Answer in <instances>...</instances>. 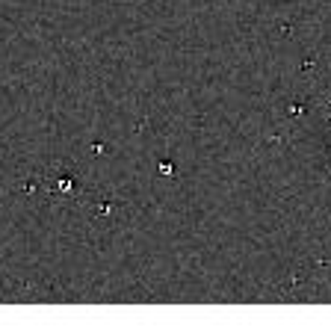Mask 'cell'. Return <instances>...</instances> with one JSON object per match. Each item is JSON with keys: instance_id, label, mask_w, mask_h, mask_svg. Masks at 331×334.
<instances>
[{"instance_id": "cell-1", "label": "cell", "mask_w": 331, "mask_h": 334, "mask_svg": "<svg viewBox=\"0 0 331 334\" xmlns=\"http://www.w3.org/2000/svg\"><path fill=\"white\" fill-rule=\"evenodd\" d=\"M290 112H293V115H302V112H305V107H302V104H293V107H290Z\"/></svg>"}, {"instance_id": "cell-2", "label": "cell", "mask_w": 331, "mask_h": 334, "mask_svg": "<svg viewBox=\"0 0 331 334\" xmlns=\"http://www.w3.org/2000/svg\"><path fill=\"white\" fill-rule=\"evenodd\" d=\"M329 121H331V115H329Z\"/></svg>"}]
</instances>
